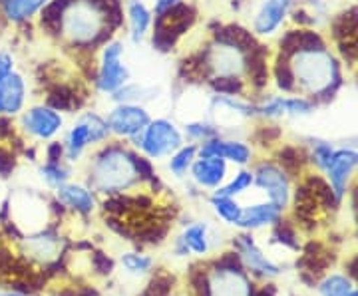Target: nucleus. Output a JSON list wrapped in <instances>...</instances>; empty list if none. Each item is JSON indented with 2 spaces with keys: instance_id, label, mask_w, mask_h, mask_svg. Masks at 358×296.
Masks as SVG:
<instances>
[{
  "instance_id": "38",
  "label": "nucleus",
  "mask_w": 358,
  "mask_h": 296,
  "mask_svg": "<svg viewBox=\"0 0 358 296\" xmlns=\"http://www.w3.org/2000/svg\"><path fill=\"white\" fill-rule=\"evenodd\" d=\"M277 295H279V288H277V284L273 283V281H267V283H263V284H257L255 296H277Z\"/></svg>"
},
{
  "instance_id": "27",
  "label": "nucleus",
  "mask_w": 358,
  "mask_h": 296,
  "mask_svg": "<svg viewBox=\"0 0 358 296\" xmlns=\"http://www.w3.org/2000/svg\"><path fill=\"white\" fill-rule=\"evenodd\" d=\"M197 159V145L195 143L185 142L178 151L167 157L166 161V173L176 181H185L189 175V169H192L193 161Z\"/></svg>"
},
{
  "instance_id": "33",
  "label": "nucleus",
  "mask_w": 358,
  "mask_h": 296,
  "mask_svg": "<svg viewBox=\"0 0 358 296\" xmlns=\"http://www.w3.org/2000/svg\"><path fill=\"white\" fill-rule=\"evenodd\" d=\"M251 189H253V171H251V168H237L235 173H231L227 181L219 187L217 193L241 199Z\"/></svg>"
},
{
  "instance_id": "10",
  "label": "nucleus",
  "mask_w": 358,
  "mask_h": 296,
  "mask_svg": "<svg viewBox=\"0 0 358 296\" xmlns=\"http://www.w3.org/2000/svg\"><path fill=\"white\" fill-rule=\"evenodd\" d=\"M197 155L201 157H219L227 161L231 168H251L257 159V149L253 143L247 142L237 135H225L221 133L217 138H211L207 142L197 145Z\"/></svg>"
},
{
  "instance_id": "22",
  "label": "nucleus",
  "mask_w": 358,
  "mask_h": 296,
  "mask_svg": "<svg viewBox=\"0 0 358 296\" xmlns=\"http://www.w3.org/2000/svg\"><path fill=\"white\" fill-rule=\"evenodd\" d=\"M117 265L122 272L129 276V279H148L157 267V260L154 255H150L145 249H138V246H131L128 251H124L120 258H117Z\"/></svg>"
},
{
  "instance_id": "12",
  "label": "nucleus",
  "mask_w": 358,
  "mask_h": 296,
  "mask_svg": "<svg viewBox=\"0 0 358 296\" xmlns=\"http://www.w3.org/2000/svg\"><path fill=\"white\" fill-rule=\"evenodd\" d=\"M103 116L112 131V140L120 142H129L136 138L154 117L150 108L141 103H112Z\"/></svg>"
},
{
  "instance_id": "32",
  "label": "nucleus",
  "mask_w": 358,
  "mask_h": 296,
  "mask_svg": "<svg viewBox=\"0 0 358 296\" xmlns=\"http://www.w3.org/2000/svg\"><path fill=\"white\" fill-rule=\"evenodd\" d=\"M157 91L155 88H148V86H143V84H136L134 80L126 84L124 88H120V90L112 94L108 100L112 103H141V105H148V103L152 102L157 98Z\"/></svg>"
},
{
  "instance_id": "15",
  "label": "nucleus",
  "mask_w": 358,
  "mask_h": 296,
  "mask_svg": "<svg viewBox=\"0 0 358 296\" xmlns=\"http://www.w3.org/2000/svg\"><path fill=\"white\" fill-rule=\"evenodd\" d=\"M217 229H213L205 221H187L181 223V231L178 237L185 243L187 251L192 253V258H211L225 245L217 241Z\"/></svg>"
},
{
  "instance_id": "5",
  "label": "nucleus",
  "mask_w": 358,
  "mask_h": 296,
  "mask_svg": "<svg viewBox=\"0 0 358 296\" xmlns=\"http://www.w3.org/2000/svg\"><path fill=\"white\" fill-rule=\"evenodd\" d=\"M128 143L136 151L152 159L154 163H159V161H166L173 151H178L185 143V135L181 131V124H178L173 117L155 116Z\"/></svg>"
},
{
  "instance_id": "9",
  "label": "nucleus",
  "mask_w": 358,
  "mask_h": 296,
  "mask_svg": "<svg viewBox=\"0 0 358 296\" xmlns=\"http://www.w3.org/2000/svg\"><path fill=\"white\" fill-rule=\"evenodd\" d=\"M227 245L239 253V257L243 260L245 271L249 272L257 283H267V281H275L282 274V267L279 262H275L268 257L267 253L261 249L257 243L255 232L249 231H237L229 239Z\"/></svg>"
},
{
  "instance_id": "24",
  "label": "nucleus",
  "mask_w": 358,
  "mask_h": 296,
  "mask_svg": "<svg viewBox=\"0 0 358 296\" xmlns=\"http://www.w3.org/2000/svg\"><path fill=\"white\" fill-rule=\"evenodd\" d=\"M301 229L294 225L291 217H285L277 221L271 229H268V243L291 253H301L303 249V241H301Z\"/></svg>"
},
{
  "instance_id": "43",
  "label": "nucleus",
  "mask_w": 358,
  "mask_h": 296,
  "mask_svg": "<svg viewBox=\"0 0 358 296\" xmlns=\"http://www.w3.org/2000/svg\"><path fill=\"white\" fill-rule=\"evenodd\" d=\"M0 296H2V293H0Z\"/></svg>"
},
{
  "instance_id": "26",
  "label": "nucleus",
  "mask_w": 358,
  "mask_h": 296,
  "mask_svg": "<svg viewBox=\"0 0 358 296\" xmlns=\"http://www.w3.org/2000/svg\"><path fill=\"white\" fill-rule=\"evenodd\" d=\"M273 159L281 165L291 177H303L308 168V155L305 147L299 145H281L275 149Z\"/></svg>"
},
{
  "instance_id": "4",
  "label": "nucleus",
  "mask_w": 358,
  "mask_h": 296,
  "mask_svg": "<svg viewBox=\"0 0 358 296\" xmlns=\"http://www.w3.org/2000/svg\"><path fill=\"white\" fill-rule=\"evenodd\" d=\"M129 82H131V68L126 62V40L115 36L96 52L92 91L110 98Z\"/></svg>"
},
{
  "instance_id": "25",
  "label": "nucleus",
  "mask_w": 358,
  "mask_h": 296,
  "mask_svg": "<svg viewBox=\"0 0 358 296\" xmlns=\"http://www.w3.org/2000/svg\"><path fill=\"white\" fill-rule=\"evenodd\" d=\"M178 274L169 269H157L145 279V284L141 288L138 296H179L181 290H179Z\"/></svg>"
},
{
  "instance_id": "30",
  "label": "nucleus",
  "mask_w": 358,
  "mask_h": 296,
  "mask_svg": "<svg viewBox=\"0 0 358 296\" xmlns=\"http://www.w3.org/2000/svg\"><path fill=\"white\" fill-rule=\"evenodd\" d=\"M211 96H227V98H251L249 86L243 77H211L203 86Z\"/></svg>"
},
{
  "instance_id": "16",
  "label": "nucleus",
  "mask_w": 358,
  "mask_h": 296,
  "mask_svg": "<svg viewBox=\"0 0 358 296\" xmlns=\"http://www.w3.org/2000/svg\"><path fill=\"white\" fill-rule=\"evenodd\" d=\"M229 175L231 165L227 161H223L219 157H201V155H197V159L193 161L189 175H187L185 181H189L193 187H197L207 197L209 193L217 191Z\"/></svg>"
},
{
  "instance_id": "8",
  "label": "nucleus",
  "mask_w": 358,
  "mask_h": 296,
  "mask_svg": "<svg viewBox=\"0 0 358 296\" xmlns=\"http://www.w3.org/2000/svg\"><path fill=\"white\" fill-rule=\"evenodd\" d=\"M253 171V187H257L263 197L277 205L282 213L289 211L293 199V177L275 161L261 157L251 163Z\"/></svg>"
},
{
  "instance_id": "42",
  "label": "nucleus",
  "mask_w": 358,
  "mask_h": 296,
  "mask_svg": "<svg viewBox=\"0 0 358 296\" xmlns=\"http://www.w3.org/2000/svg\"><path fill=\"white\" fill-rule=\"evenodd\" d=\"M0 239H2V231H0Z\"/></svg>"
},
{
  "instance_id": "41",
  "label": "nucleus",
  "mask_w": 358,
  "mask_h": 296,
  "mask_svg": "<svg viewBox=\"0 0 358 296\" xmlns=\"http://www.w3.org/2000/svg\"><path fill=\"white\" fill-rule=\"evenodd\" d=\"M350 296H358V286L352 290V293H350Z\"/></svg>"
},
{
  "instance_id": "14",
  "label": "nucleus",
  "mask_w": 358,
  "mask_h": 296,
  "mask_svg": "<svg viewBox=\"0 0 358 296\" xmlns=\"http://www.w3.org/2000/svg\"><path fill=\"white\" fill-rule=\"evenodd\" d=\"M293 8L294 0H263L251 18V32L259 40L273 38L289 20Z\"/></svg>"
},
{
  "instance_id": "28",
  "label": "nucleus",
  "mask_w": 358,
  "mask_h": 296,
  "mask_svg": "<svg viewBox=\"0 0 358 296\" xmlns=\"http://www.w3.org/2000/svg\"><path fill=\"white\" fill-rule=\"evenodd\" d=\"M74 169L68 161H40L36 165L38 179L50 189L56 191L60 185H64L66 181L74 179Z\"/></svg>"
},
{
  "instance_id": "21",
  "label": "nucleus",
  "mask_w": 358,
  "mask_h": 296,
  "mask_svg": "<svg viewBox=\"0 0 358 296\" xmlns=\"http://www.w3.org/2000/svg\"><path fill=\"white\" fill-rule=\"evenodd\" d=\"M50 0H0V20L10 26H30Z\"/></svg>"
},
{
  "instance_id": "29",
  "label": "nucleus",
  "mask_w": 358,
  "mask_h": 296,
  "mask_svg": "<svg viewBox=\"0 0 358 296\" xmlns=\"http://www.w3.org/2000/svg\"><path fill=\"white\" fill-rule=\"evenodd\" d=\"M181 131H183V135H185V142L195 143V145L207 142V140H211V138L221 135V129H219L207 116L193 117V119L183 121V124H181Z\"/></svg>"
},
{
  "instance_id": "13",
  "label": "nucleus",
  "mask_w": 358,
  "mask_h": 296,
  "mask_svg": "<svg viewBox=\"0 0 358 296\" xmlns=\"http://www.w3.org/2000/svg\"><path fill=\"white\" fill-rule=\"evenodd\" d=\"M209 296H255L257 281L245 269H221L207 260Z\"/></svg>"
},
{
  "instance_id": "20",
  "label": "nucleus",
  "mask_w": 358,
  "mask_h": 296,
  "mask_svg": "<svg viewBox=\"0 0 358 296\" xmlns=\"http://www.w3.org/2000/svg\"><path fill=\"white\" fill-rule=\"evenodd\" d=\"M282 215H287V213H282L279 207L273 205L267 199L257 201V203H247L243 205V215H241V223H239L237 231L257 232L263 229H271Z\"/></svg>"
},
{
  "instance_id": "6",
  "label": "nucleus",
  "mask_w": 358,
  "mask_h": 296,
  "mask_svg": "<svg viewBox=\"0 0 358 296\" xmlns=\"http://www.w3.org/2000/svg\"><path fill=\"white\" fill-rule=\"evenodd\" d=\"M197 6L192 0H183L169 10L155 14L154 28L148 42L159 54H171L179 46L185 34H189L197 24Z\"/></svg>"
},
{
  "instance_id": "31",
  "label": "nucleus",
  "mask_w": 358,
  "mask_h": 296,
  "mask_svg": "<svg viewBox=\"0 0 358 296\" xmlns=\"http://www.w3.org/2000/svg\"><path fill=\"white\" fill-rule=\"evenodd\" d=\"M357 288L352 279L346 272H327L317 283V290L320 296H350Z\"/></svg>"
},
{
  "instance_id": "11",
  "label": "nucleus",
  "mask_w": 358,
  "mask_h": 296,
  "mask_svg": "<svg viewBox=\"0 0 358 296\" xmlns=\"http://www.w3.org/2000/svg\"><path fill=\"white\" fill-rule=\"evenodd\" d=\"M52 195L66 207L68 215L76 221L88 223L100 213V197L84 179H70L60 185Z\"/></svg>"
},
{
  "instance_id": "40",
  "label": "nucleus",
  "mask_w": 358,
  "mask_h": 296,
  "mask_svg": "<svg viewBox=\"0 0 358 296\" xmlns=\"http://www.w3.org/2000/svg\"><path fill=\"white\" fill-rule=\"evenodd\" d=\"M2 296H34V295H22V293H16V290H10V288H8V290H4V293H2Z\"/></svg>"
},
{
  "instance_id": "18",
  "label": "nucleus",
  "mask_w": 358,
  "mask_h": 296,
  "mask_svg": "<svg viewBox=\"0 0 358 296\" xmlns=\"http://www.w3.org/2000/svg\"><path fill=\"white\" fill-rule=\"evenodd\" d=\"M358 169V151L352 147H341L334 149L333 159L329 163V168L322 171L324 179L329 181V185L333 187L334 195L343 201L350 189V181L352 173Z\"/></svg>"
},
{
  "instance_id": "37",
  "label": "nucleus",
  "mask_w": 358,
  "mask_h": 296,
  "mask_svg": "<svg viewBox=\"0 0 358 296\" xmlns=\"http://www.w3.org/2000/svg\"><path fill=\"white\" fill-rule=\"evenodd\" d=\"M14 70H18V68H16V56L13 54V50L0 48V82L10 76Z\"/></svg>"
},
{
  "instance_id": "36",
  "label": "nucleus",
  "mask_w": 358,
  "mask_h": 296,
  "mask_svg": "<svg viewBox=\"0 0 358 296\" xmlns=\"http://www.w3.org/2000/svg\"><path fill=\"white\" fill-rule=\"evenodd\" d=\"M20 163V155L10 143H0V179H10Z\"/></svg>"
},
{
  "instance_id": "7",
  "label": "nucleus",
  "mask_w": 358,
  "mask_h": 296,
  "mask_svg": "<svg viewBox=\"0 0 358 296\" xmlns=\"http://www.w3.org/2000/svg\"><path fill=\"white\" fill-rule=\"evenodd\" d=\"M16 129L28 143L44 145L64 133L66 116L46 102L28 103L16 117Z\"/></svg>"
},
{
  "instance_id": "44",
  "label": "nucleus",
  "mask_w": 358,
  "mask_h": 296,
  "mask_svg": "<svg viewBox=\"0 0 358 296\" xmlns=\"http://www.w3.org/2000/svg\"><path fill=\"white\" fill-rule=\"evenodd\" d=\"M357 171H358V169H357Z\"/></svg>"
},
{
  "instance_id": "23",
  "label": "nucleus",
  "mask_w": 358,
  "mask_h": 296,
  "mask_svg": "<svg viewBox=\"0 0 358 296\" xmlns=\"http://www.w3.org/2000/svg\"><path fill=\"white\" fill-rule=\"evenodd\" d=\"M205 203L209 205V209L213 211V215L225 227L239 229L241 215H243V203H241V199L227 197V195H221L217 191H213V193H209L205 197Z\"/></svg>"
},
{
  "instance_id": "17",
  "label": "nucleus",
  "mask_w": 358,
  "mask_h": 296,
  "mask_svg": "<svg viewBox=\"0 0 358 296\" xmlns=\"http://www.w3.org/2000/svg\"><path fill=\"white\" fill-rule=\"evenodd\" d=\"M155 14L145 0H124V32L134 46L148 42L154 28Z\"/></svg>"
},
{
  "instance_id": "39",
  "label": "nucleus",
  "mask_w": 358,
  "mask_h": 296,
  "mask_svg": "<svg viewBox=\"0 0 358 296\" xmlns=\"http://www.w3.org/2000/svg\"><path fill=\"white\" fill-rule=\"evenodd\" d=\"M179 2H183V0H154L152 2V10H154V14H162L169 10L171 6L179 4Z\"/></svg>"
},
{
  "instance_id": "35",
  "label": "nucleus",
  "mask_w": 358,
  "mask_h": 296,
  "mask_svg": "<svg viewBox=\"0 0 358 296\" xmlns=\"http://www.w3.org/2000/svg\"><path fill=\"white\" fill-rule=\"evenodd\" d=\"M307 155L308 165H313L319 173H322L324 169L329 168V163H331V159H333L334 147L329 142H319V140H315V142H310V145H308Z\"/></svg>"
},
{
  "instance_id": "34",
  "label": "nucleus",
  "mask_w": 358,
  "mask_h": 296,
  "mask_svg": "<svg viewBox=\"0 0 358 296\" xmlns=\"http://www.w3.org/2000/svg\"><path fill=\"white\" fill-rule=\"evenodd\" d=\"M88 271L96 279H112L117 271V260L100 246H94L88 255Z\"/></svg>"
},
{
  "instance_id": "1",
  "label": "nucleus",
  "mask_w": 358,
  "mask_h": 296,
  "mask_svg": "<svg viewBox=\"0 0 358 296\" xmlns=\"http://www.w3.org/2000/svg\"><path fill=\"white\" fill-rule=\"evenodd\" d=\"M82 179L98 197L131 193L143 187L138 173V151L128 142L110 140L92 149L82 163Z\"/></svg>"
},
{
  "instance_id": "2",
  "label": "nucleus",
  "mask_w": 358,
  "mask_h": 296,
  "mask_svg": "<svg viewBox=\"0 0 358 296\" xmlns=\"http://www.w3.org/2000/svg\"><path fill=\"white\" fill-rule=\"evenodd\" d=\"M294 77V94L307 96L315 103H327L343 86V70L329 46L294 52L287 56Z\"/></svg>"
},
{
  "instance_id": "3",
  "label": "nucleus",
  "mask_w": 358,
  "mask_h": 296,
  "mask_svg": "<svg viewBox=\"0 0 358 296\" xmlns=\"http://www.w3.org/2000/svg\"><path fill=\"white\" fill-rule=\"evenodd\" d=\"M60 140L64 143L66 161L72 168H78L84 163V159L92 149L112 140V131L102 112L82 110L72 119V124L66 126Z\"/></svg>"
},
{
  "instance_id": "19",
  "label": "nucleus",
  "mask_w": 358,
  "mask_h": 296,
  "mask_svg": "<svg viewBox=\"0 0 358 296\" xmlns=\"http://www.w3.org/2000/svg\"><path fill=\"white\" fill-rule=\"evenodd\" d=\"M28 100L30 86L20 70H14L10 76L0 82V116L18 117L28 105Z\"/></svg>"
}]
</instances>
